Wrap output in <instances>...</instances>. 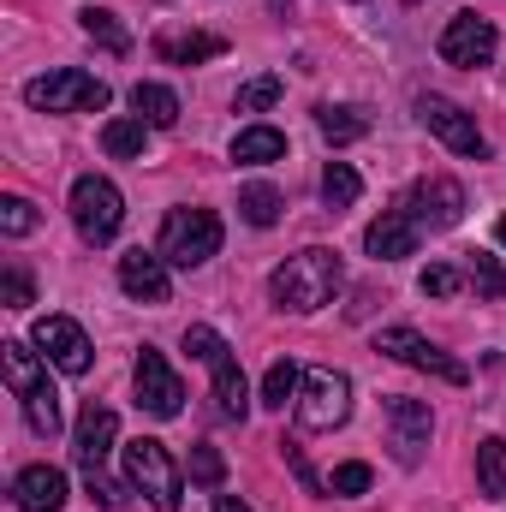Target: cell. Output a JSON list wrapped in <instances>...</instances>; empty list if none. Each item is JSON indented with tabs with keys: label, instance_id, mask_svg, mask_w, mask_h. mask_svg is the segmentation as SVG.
<instances>
[{
	"label": "cell",
	"instance_id": "6da1fadb",
	"mask_svg": "<svg viewBox=\"0 0 506 512\" xmlns=\"http://www.w3.org/2000/svg\"><path fill=\"white\" fill-rule=\"evenodd\" d=\"M340 280H346L340 256L328 251V245H310V251L286 256V262L274 268V280H268V298H274L280 310H292V316H310V310L334 304Z\"/></svg>",
	"mask_w": 506,
	"mask_h": 512
},
{
	"label": "cell",
	"instance_id": "7a4b0ae2",
	"mask_svg": "<svg viewBox=\"0 0 506 512\" xmlns=\"http://www.w3.org/2000/svg\"><path fill=\"white\" fill-rule=\"evenodd\" d=\"M114 435H120V417L108 411V405H84V417H78V435H72V453H78V471H84V483H90V501H102V507H126L131 489L126 483H114L108 477V453H114Z\"/></svg>",
	"mask_w": 506,
	"mask_h": 512
},
{
	"label": "cell",
	"instance_id": "3957f363",
	"mask_svg": "<svg viewBox=\"0 0 506 512\" xmlns=\"http://www.w3.org/2000/svg\"><path fill=\"white\" fill-rule=\"evenodd\" d=\"M108 96H114V90H108L96 72H78V66H60V72L24 84V102H30L36 114H102Z\"/></svg>",
	"mask_w": 506,
	"mask_h": 512
},
{
	"label": "cell",
	"instance_id": "277c9868",
	"mask_svg": "<svg viewBox=\"0 0 506 512\" xmlns=\"http://www.w3.org/2000/svg\"><path fill=\"white\" fill-rule=\"evenodd\" d=\"M72 227H78L84 245H114L120 227H126V197H120V185L102 179V173H84V179L72 185Z\"/></svg>",
	"mask_w": 506,
	"mask_h": 512
},
{
	"label": "cell",
	"instance_id": "5b68a950",
	"mask_svg": "<svg viewBox=\"0 0 506 512\" xmlns=\"http://www.w3.org/2000/svg\"><path fill=\"white\" fill-rule=\"evenodd\" d=\"M155 251H161L167 268H203L221 251V215L215 209H173L161 221V245Z\"/></svg>",
	"mask_w": 506,
	"mask_h": 512
},
{
	"label": "cell",
	"instance_id": "8992f818",
	"mask_svg": "<svg viewBox=\"0 0 506 512\" xmlns=\"http://www.w3.org/2000/svg\"><path fill=\"white\" fill-rule=\"evenodd\" d=\"M126 483L143 489L155 512H179V501H185V471H179L173 453H167L161 441H149V435L126 447Z\"/></svg>",
	"mask_w": 506,
	"mask_h": 512
},
{
	"label": "cell",
	"instance_id": "52a82bcc",
	"mask_svg": "<svg viewBox=\"0 0 506 512\" xmlns=\"http://www.w3.org/2000/svg\"><path fill=\"white\" fill-rule=\"evenodd\" d=\"M352 417V376L340 370H304V387H298V423L310 435H328Z\"/></svg>",
	"mask_w": 506,
	"mask_h": 512
},
{
	"label": "cell",
	"instance_id": "ba28073f",
	"mask_svg": "<svg viewBox=\"0 0 506 512\" xmlns=\"http://www.w3.org/2000/svg\"><path fill=\"white\" fill-rule=\"evenodd\" d=\"M376 352H387V358H393V364H405V370L435 376V382H453V387L471 382V370H465L453 352H441L435 340H423L417 328H381V334H376Z\"/></svg>",
	"mask_w": 506,
	"mask_h": 512
},
{
	"label": "cell",
	"instance_id": "9c48e42d",
	"mask_svg": "<svg viewBox=\"0 0 506 512\" xmlns=\"http://www.w3.org/2000/svg\"><path fill=\"white\" fill-rule=\"evenodd\" d=\"M417 227H429V233H447V227H459L465 221V185L459 179H447V173H435V179H417L411 191H405V203H399Z\"/></svg>",
	"mask_w": 506,
	"mask_h": 512
},
{
	"label": "cell",
	"instance_id": "30bf717a",
	"mask_svg": "<svg viewBox=\"0 0 506 512\" xmlns=\"http://www.w3.org/2000/svg\"><path fill=\"white\" fill-rule=\"evenodd\" d=\"M417 120L435 131L453 155H465V161H489V143H483V131L477 120L459 108V102H447V96H417Z\"/></svg>",
	"mask_w": 506,
	"mask_h": 512
},
{
	"label": "cell",
	"instance_id": "8fae6325",
	"mask_svg": "<svg viewBox=\"0 0 506 512\" xmlns=\"http://www.w3.org/2000/svg\"><path fill=\"white\" fill-rule=\"evenodd\" d=\"M131 382H137V405L149 411V417H179L185 411V382L173 376V364L155 352V346H143L137 352V370H131Z\"/></svg>",
	"mask_w": 506,
	"mask_h": 512
},
{
	"label": "cell",
	"instance_id": "7c38bea8",
	"mask_svg": "<svg viewBox=\"0 0 506 512\" xmlns=\"http://www.w3.org/2000/svg\"><path fill=\"white\" fill-rule=\"evenodd\" d=\"M36 346H42V358H48L60 376H90V364H96L90 334H84L72 316H42V322H36Z\"/></svg>",
	"mask_w": 506,
	"mask_h": 512
},
{
	"label": "cell",
	"instance_id": "4fadbf2b",
	"mask_svg": "<svg viewBox=\"0 0 506 512\" xmlns=\"http://www.w3.org/2000/svg\"><path fill=\"white\" fill-rule=\"evenodd\" d=\"M495 24L483 18V12H459V18H447V30H441V60L447 66H489L495 60Z\"/></svg>",
	"mask_w": 506,
	"mask_h": 512
},
{
	"label": "cell",
	"instance_id": "5bb4252c",
	"mask_svg": "<svg viewBox=\"0 0 506 512\" xmlns=\"http://www.w3.org/2000/svg\"><path fill=\"white\" fill-rule=\"evenodd\" d=\"M387 423H393V459L423 465V447L435 435V411L423 399H387Z\"/></svg>",
	"mask_w": 506,
	"mask_h": 512
},
{
	"label": "cell",
	"instance_id": "9a60e30c",
	"mask_svg": "<svg viewBox=\"0 0 506 512\" xmlns=\"http://www.w3.org/2000/svg\"><path fill=\"white\" fill-rule=\"evenodd\" d=\"M417 239H423V227L405 215V209H381L376 221L364 227V251L376 256V262H399V256H417Z\"/></svg>",
	"mask_w": 506,
	"mask_h": 512
},
{
	"label": "cell",
	"instance_id": "2e32d148",
	"mask_svg": "<svg viewBox=\"0 0 506 512\" xmlns=\"http://www.w3.org/2000/svg\"><path fill=\"white\" fill-rule=\"evenodd\" d=\"M120 286H126V298H137V304H167L173 280H167V262H161V251H131V256H120Z\"/></svg>",
	"mask_w": 506,
	"mask_h": 512
},
{
	"label": "cell",
	"instance_id": "e0dca14e",
	"mask_svg": "<svg viewBox=\"0 0 506 512\" xmlns=\"http://www.w3.org/2000/svg\"><path fill=\"white\" fill-rule=\"evenodd\" d=\"M12 501H18V512H60L66 507V471H54V465H24L18 483H12Z\"/></svg>",
	"mask_w": 506,
	"mask_h": 512
},
{
	"label": "cell",
	"instance_id": "ac0fdd59",
	"mask_svg": "<svg viewBox=\"0 0 506 512\" xmlns=\"http://www.w3.org/2000/svg\"><path fill=\"white\" fill-rule=\"evenodd\" d=\"M155 54L167 66H203V60H221L227 54V36H215V30H161L155 36Z\"/></svg>",
	"mask_w": 506,
	"mask_h": 512
},
{
	"label": "cell",
	"instance_id": "d6986e66",
	"mask_svg": "<svg viewBox=\"0 0 506 512\" xmlns=\"http://www.w3.org/2000/svg\"><path fill=\"white\" fill-rule=\"evenodd\" d=\"M215 370V411L227 417V423H245V411H251V382H245V370H239V358L227 352L221 364H209Z\"/></svg>",
	"mask_w": 506,
	"mask_h": 512
},
{
	"label": "cell",
	"instance_id": "ffe728a7",
	"mask_svg": "<svg viewBox=\"0 0 506 512\" xmlns=\"http://www.w3.org/2000/svg\"><path fill=\"white\" fill-rule=\"evenodd\" d=\"M0 370H6V387H12L18 399H30L36 387H48V364H42L24 340H6V346H0Z\"/></svg>",
	"mask_w": 506,
	"mask_h": 512
},
{
	"label": "cell",
	"instance_id": "44dd1931",
	"mask_svg": "<svg viewBox=\"0 0 506 512\" xmlns=\"http://www.w3.org/2000/svg\"><path fill=\"white\" fill-rule=\"evenodd\" d=\"M131 108H137L143 126H155V131L179 126V96H173L167 84H137V90H131Z\"/></svg>",
	"mask_w": 506,
	"mask_h": 512
},
{
	"label": "cell",
	"instance_id": "7402d4cb",
	"mask_svg": "<svg viewBox=\"0 0 506 512\" xmlns=\"http://www.w3.org/2000/svg\"><path fill=\"white\" fill-rule=\"evenodd\" d=\"M280 155H286V131H274V126H245L233 137V161H245V167H268Z\"/></svg>",
	"mask_w": 506,
	"mask_h": 512
},
{
	"label": "cell",
	"instance_id": "603a6c76",
	"mask_svg": "<svg viewBox=\"0 0 506 512\" xmlns=\"http://www.w3.org/2000/svg\"><path fill=\"white\" fill-rule=\"evenodd\" d=\"M316 131L340 149V143L370 137V114H364V108H334V102H328V108H316Z\"/></svg>",
	"mask_w": 506,
	"mask_h": 512
},
{
	"label": "cell",
	"instance_id": "cb8c5ba5",
	"mask_svg": "<svg viewBox=\"0 0 506 512\" xmlns=\"http://www.w3.org/2000/svg\"><path fill=\"white\" fill-rule=\"evenodd\" d=\"M477 489H483L489 501H506V441L501 435L477 441Z\"/></svg>",
	"mask_w": 506,
	"mask_h": 512
},
{
	"label": "cell",
	"instance_id": "d4e9b609",
	"mask_svg": "<svg viewBox=\"0 0 506 512\" xmlns=\"http://www.w3.org/2000/svg\"><path fill=\"white\" fill-rule=\"evenodd\" d=\"M358 197H364V179H358L346 161H328V173H322V203L340 215V209H352Z\"/></svg>",
	"mask_w": 506,
	"mask_h": 512
},
{
	"label": "cell",
	"instance_id": "484cf974",
	"mask_svg": "<svg viewBox=\"0 0 506 512\" xmlns=\"http://www.w3.org/2000/svg\"><path fill=\"white\" fill-rule=\"evenodd\" d=\"M78 24H84V36H90V42H102L108 54H126V48H131L126 24H120L114 12H102V6H84V12H78Z\"/></svg>",
	"mask_w": 506,
	"mask_h": 512
},
{
	"label": "cell",
	"instance_id": "4316f807",
	"mask_svg": "<svg viewBox=\"0 0 506 512\" xmlns=\"http://www.w3.org/2000/svg\"><path fill=\"white\" fill-rule=\"evenodd\" d=\"M298 387H304V370H298L292 358H280V364H268V376H262V405L286 411V399H298Z\"/></svg>",
	"mask_w": 506,
	"mask_h": 512
},
{
	"label": "cell",
	"instance_id": "83f0119b",
	"mask_svg": "<svg viewBox=\"0 0 506 512\" xmlns=\"http://www.w3.org/2000/svg\"><path fill=\"white\" fill-rule=\"evenodd\" d=\"M24 423H30L42 441H54V435H60V393H54V387H36V393L24 399Z\"/></svg>",
	"mask_w": 506,
	"mask_h": 512
},
{
	"label": "cell",
	"instance_id": "f1b7e54d",
	"mask_svg": "<svg viewBox=\"0 0 506 512\" xmlns=\"http://www.w3.org/2000/svg\"><path fill=\"white\" fill-rule=\"evenodd\" d=\"M280 209H286V203H280V191H274V185H245V191H239V215H245L251 227H274V221H280Z\"/></svg>",
	"mask_w": 506,
	"mask_h": 512
},
{
	"label": "cell",
	"instance_id": "f546056e",
	"mask_svg": "<svg viewBox=\"0 0 506 512\" xmlns=\"http://www.w3.org/2000/svg\"><path fill=\"white\" fill-rule=\"evenodd\" d=\"M143 137H149L143 120H108V126H102V149H108L114 161H131V155H143Z\"/></svg>",
	"mask_w": 506,
	"mask_h": 512
},
{
	"label": "cell",
	"instance_id": "4dcf8cb0",
	"mask_svg": "<svg viewBox=\"0 0 506 512\" xmlns=\"http://www.w3.org/2000/svg\"><path fill=\"white\" fill-rule=\"evenodd\" d=\"M280 96H286V84H280V78L268 72V78H251V84H239L233 108H239V114H262V108H274Z\"/></svg>",
	"mask_w": 506,
	"mask_h": 512
},
{
	"label": "cell",
	"instance_id": "1f68e13d",
	"mask_svg": "<svg viewBox=\"0 0 506 512\" xmlns=\"http://www.w3.org/2000/svg\"><path fill=\"white\" fill-rule=\"evenodd\" d=\"M185 352H191L197 364H221V358H227L233 346H227V340H221V334H215L209 322H191V328H185Z\"/></svg>",
	"mask_w": 506,
	"mask_h": 512
},
{
	"label": "cell",
	"instance_id": "d6a6232c",
	"mask_svg": "<svg viewBox=\"0 0 506 512\" xmlns=\"http://www.w3.org/2000/svg\"><path fill=\"white\" fill-rule=\"evenodd\" d=\"M0 233H6V239L36 233V203H30V197H0Z\"/></svg>",
	"mask_w": 506,
	"mask_h": 512
},
{
	"label": "cell",
	"instance_id": "836d02e7",
	"mask_svg": "<svg viewBox=\"0 0 506 512\" xmlns=\"http://www.w3.org/2000/svg\"><path fill=\"white\" fill-rule=\"evenodd\" d=\"M221 477H227V459H221V447H191V483H203V489H221Z\"/></svg>",
	"mask_w": 506,
	"mask_h": 512
},
{
	"label": "cell",
	"instance_id": "e575fe53",
	"mask_svg": "<svg viewBox=\"0 0 506 512\" xmlns=\"http://www.w3.org/2000/svg\"><path fill=\"white\" fill-rule=\"evenodd\" d=\"M370 489V465L364 459H352V465H334V477H328V495H340V501H358Z\"/></svg>",
	"mask_w": 506,
	"mask_h": 512
},
{
	"label": "cell",
	"instance_id": "d590c367",
	"mask_svg": "<svg viewBox=\"0 0 506 512\" xmlns=\"http://www.w3.org/2000/svg\"><path fill=\"white\" fill-rule=\"evenodd\" d=\"M471 286H477L483 298H506V268L495 256H471Z\"/></svg>",
	"mask_w": 506,
	"mask_h": 512
},
{
	"label": "cell",
	"instance_id": "8d00e7d4",
	"mask_svg": "<svg viewBox=\"0 0 506 512\" xmlns=\"http://www.w3.org/2000/svg\"><path fill=\"white\" fill-rule=\"evenodd\" d=\"M417 286H423V298H453V292L465 286V274H459V268H447V262H429Z\"/></svg>",
	"mask_w": 506,
	"mask_h": 512
},
{
	"label": "cell",
	"instance_id": "74e56055",
	"mask_svg": "<svg viewBox=\"0 0 506 512\" xmlns=\"http://www.w3.org/2000/svg\"><path fill=\"white\" fill-rule=\"evenodd\" d=\"M30 304V274L24 262H6V310H24Z\"/></svg>",
	"mask_w": 506,
	"mask_h": 512
},
{
	"label": "cell",
	"instance_id": "f35d334b",
	"mask_svg": "<svg viewBox=\"0 0 506 512\" xmlns=\"http://www.w3.org/2000/svg\"><path fill=\"white\" fill-rule=\"evenodd\" d=\"M280 447H286V465L298 471V483H304V489H322V483H316V471L304 465V447H298V441H280Z\"/></svg>",
	"mask_w": 506,
	"mask_h": 512
},
{
	"label": "cell",
	"instance_id": "ab89813d",
	"mask_svg": "<svg viewBox=\"0 0 506 512\" xmlns=\"http://www.w3.org/2000/svg\"><path fill=\"white\" fill-rule=\"evenodd\" d=\"M215 512H251L239 495H215Z\"/></svg>",
	"mask_w": 506,
	"mask_h": 512
},
{
	"label": "cell",
	"instance_id": "60d3db41",
	"mask_svg": "<svg viewBox=\"0 0 506 512\" xmlns=\"http://www.w3.org/2000/svg\"><path fill=\"white\" fill-rule=\"evenodd\" d=\"M495 239H501V245H506V221H495Z\"/></svg>",
	"mask_w": 506,
	"mask_h": 512
}]
</instances>
